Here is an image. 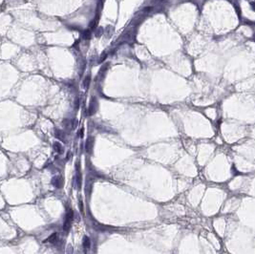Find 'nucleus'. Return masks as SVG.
<instances>
[{"label":"nucleus","instance_id":"f257e3e1","mask_svg":"<svg viewBox=\"0 0 255 254\" xmlns=\"http://www.w3.org/2000/svg\"><path fill=\"white\" fill-rule=\"evenodd\" d=\"M93 143H94V139L93 138H89L87 142H86V151L88 152V153H91V150L93 149Z\"/></svg>","mask_w":255,"mask_h":254},{"label":"nucleus","instance_id":"f03ea898","mask_svg":"<svg viewBox=\"0 0 255 254\" xmlns=\"http://www.w3.org/2000/svg\"><path fill=\"white\" fill-rule=\"evenodd\" d=\"M71 225H72V220L66 218V220H65V222H64V225H63V229H64V231L70 230Z\"/></svg>","mask_w":255,"mask_h":254},{"label":"nucleus","instance_id":"7ed1b4c3","mask_svg":"<svg viewBox=\"0 0 255 254\" xmlns=\"http://www.w3.org/2000/svg\"><path fill=\"white\" fill-rule=\"evenodd\" d=\"M54 148H55V150H56L57 153H59V154L63 153V146L61 145V143L56 142L54 143Z\"/></svg>","mask_w":255,"mask_h":254},{"label":"nucleus","instance_id":"20e7f679","mask_svg":"<svg viewBox=\"0 0 255 254\" xmlns=\"http://www.w3.org/2000/svg\"><path fill=\"white\" fill-rule=\"evenodd\" d=\"M97 110V102L96 101H94L90 104V107H89V115H93Z\"/></svg>","mask_w":255,"mask_h":254},{"label":"nucleus","instance_id":"39448f33","mask_svg":"<svg viewBox=\"0 0 255 254\" xmlns=\"http://www.w3.org/2000/svg\"><path fill=\"white\" fill-rule=\"evenodd\" d=\"M56 240H57V234H56V233H53L50 237H49V238H47V240H46V241H44V242L45 243L48 242V243H51V244H54V243L56 242Z\"/></svg>","mask_w":255,"mask_h":254},{"label":"nucleus","instance_id":"423d86ee","mask_svg":"<svg viewBox=\"0 0 255 254\" xmlns=\"http://www.w3.org/2000/svg\"><path fill=\"white\" fill-rule=\"evenodd\" d=\"M83 246L85 248H89V246H90V240H89L88 237H84V239H83Z\"/></svg>","mask_w":255,"mask_h":254},{"label":"nucleus","instance_id":"0eeeda50","mask_svg":"<svg viewBox=\"0 0 255 254\" xmlns=\"http://www.w3.org/2000/svg\"><path fill=\"white\" fill-rule=\"evenodd\" d=\"M90 81H91V78H90V77H87L86 78L84 79V81H83V86H84L85 88L87 89L89 87V84H90Z\"/></svg>","mask_w":255,"mask_h":254},{"label":"nucleus","instance_id":"6e6552de","mask_svg":"<svg viewBox=\"0 0 255 254\" xmlns=\"http://www.w3.org/2000/svg\"><path fill=\"white\" fill-rule=\"evenodd\" d=\"M95 34H96V36H97V37H99V36H100L103 34V29L101 28V27L97 28V31H96V33H95Z\"/></svg>","mask_w":255,"mask_h":254},{"label":"nucleus","instance_id":"1a4fd4ad","mask_svg":"<svg viewBox=\"0 0 255 254\" xmlns=\"http://www.w3.org/2000/svg\"><path fill=\"white\" fill-rule=\"evenodd\" d=\"M76 182H77V186H79V189H80L81 187V175L79 173L77 175V177H76Z\"/></svg>","mask_w":255,"mask_h":254},{"label":"nucleus","instance_id":"9d476101","mask_svg":"<svg viewBox=\"0 0 255 254\" xmlns=\"http://www.w3.org/2000/svg\"><path fill=\"white\" fill-rule=\"evenodd\" d=\"M90 36H91V32L90 31H85L84 34H83V37L85 39H89L90 38Z\"/></svg>","mask_w":255,"mask_h":254},{"label":"nucleus","instance_id":"9b49d317","mask_svg":"<svg viewBox=\"0 0 255 254\" xmlns=\"http://www.w3.org/2000/svg\"><path fill=\"white\" fill-rule=\"evenodd\" d=\"M79 207H80V211H81V213H82V214H84V210H83V204H82L81 199L79 200Z\"/></svg>","mask_w":255,"mask_h":254},{"label":"nucleus","instance_id":"f8f14e48","mask_svg":"<svg viewBox=\"0 0 255 254\" xmlns=\"http://www.w3.org/2000/svg\"><path fill=\"white\" fill-rule=\"evenodd\" d=\"M83 133H84V128H81L80 131H79V136H80V138H83Z\"/></svg>","mask_w":255,"mask_h":254},{"label":"nucleus","instance_id":"ddd939ff","mask_svg":"<svg viewBox=\"0 0 255 254\" xmlns=\"http://www.w3.org/2000/svg\"><path fill=\"white\" fill-rule=\"evenodd\" d=\"M106 56H107V55H106V54H103L102 56H101V58L100 59V62H101V61H103V60H104V59H105Z\"/></svg>","mask_w":255,"mask_h":254},{"label":"nucleus","instance_id":"4468645a","mask_svg":"<svg viewBox=\"0 0 255 254\" xmlns=\"http://www.w3.org/2000/svg\"><path fill=\"white\" fill-rule=\"evenodd\" d=\"M250 6H251L252 10L255 12V2H251V3H250Z\"/></svg>","mask_w":255,"mask_h":254}]
</instances>
